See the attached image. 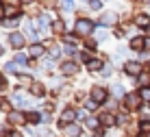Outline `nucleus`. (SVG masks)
Listing matches in <instances>:
<instances>
[{
	"label": "nucleus",
	"mask_w": 150,
	"mask_h": 137,
	"mask_svg": "<svg viewBox=\"0 0 150 137\" xmlns=\"http://www.w3.org/2000/svg\"><path fill=\"white\" fill-rule=\"evenodd\" d=\"M91 31H94V22H89V20H79L76 22V33L79 35H89Z\"/></svg>",
	"instance_id": "nucleus-1"
},
{
	"label": "nucleus",
	"mask_w": 150,
	"mask_h": 137,
	"mask_svg": "<svg viewBox=\"0 0 150 137\" xmlns=\"http://www.w3.org/2000/svg\"><path fill=\"white\" fill-rule=\"evenodd\" d=\"M91 98H94V102H105L107 92L102 87H94V89H91Z\"/></svg>",
	"instance_id": "nucleus-2"
},
{
	"label": "nucleus",
	"mask_w": 150,
	"mask_h": 137,
	"mask_svg": "<svg viewBox=\"0 0 150 137\" xmlns=\"http://www.w3.org/2000/svg\"><path fill=\"white\" fill-rule=\"evenodd\" d=\"M139 70H142V65H139V63H126V74L137 76V74H139Z\"/></svg>",
	"instance_id": "nucleus-3"
},
{
	"label": "nucleus",
	"mask_w": 150,
	"mask_h": 137,
	"mask_svg": "<svg viewBox=\"0 0 150 137\" xmlns=\"http://www.w3.org/2000/svg\"><path fill=\"white\" fill-rule=\"evenodd\" d=\"M61 70H63V74H74L79 67H76L74 63H63V65H61Z\"/></svg>",
	"instance_id": "nucleus-4"
},
{
	"label": "nucleus",
	"mask_w": 150,
	"mask_h": 137,
	"mask_svg": "<svg viewBox=\"0 0 150 137\" xmlns=\"http://www.w3.org/2000/svg\"><path fill=\"white\" fill-rule=\"evenodd\" d=\"M65 133H68L70 137H79L81 135V128H79V126H74V124H70L68 128H65Z\"/></svg>",
	"instance_id": "nucleus-5"
},
{
	"label": "nucleus",
	"mask_w": 150,
	"mask_h": 137,
	"mask_svg": "<svg viewBox=\"0 0 150 137\" xmlns=\"http://www.w3.org/2000/svg\"><path fill=\"white\" fill-rule=\"evenodd\" d=\"M20 70H26V67H22V63H7V72H20Z\"/></svg>",
	"instance_id": "nucleus-6"
},
{
	"label": "nucleus",
	"mask_w": 150,
	"mask_h": 137,
	"mask_svg": "<svg viewBox=\"0 0 150 137\" xmlns=\"http://www.w3.org/2000/svg\"><path fill=\"white\" fill-rule=\"evenodd\" d=\"M100 22L105 24V26H109V24H113V22H115V15H113V13H105Z\"/></svg>",
	"instance_id": "nucleus-7"
},
{
	"label": "nucleus",
	"mask_w": 150,
	"mask_h": 137,
	"mask_svg": "<svg viewBox=\"0 0 150 137\" xmlns=\"http://www.w3.org/2000/svg\"><path fill=\"white\" fill-rule=\"evenodd\" d=\"M11 44L15 46V48H20V46L24 44V37H22V35H18V33H15V35H11Z\"/></svg>",
	"instance_id": "nucleus-8"
},
{
	"label": "nucleus",
	"mask_w": 150,
	"mask_h": 137,
	"mask_svg": "<svg viewBox=\"0 0 150 137\" xmlns=\"http://www.w3.org/2000/svg\"><path fill=\"white\" fill-rule=\"evenodd\" d=\"M74 118H76V113L72 111V109H68V111H63V115H61V120H63V122H72Z\"/></svg>",
	"instance_id": "nucleus-9"
},
{
	"label": "nucleus",
	"mask_w": 150,
	"mask_h": 137,
	"mask_svg": "<svg viewBox=\"0 0 150 137\" xmlns=\"http://www.w3.org/2000/svg\"><path fill=\"white\" fill-rule=\"evenodd\" d=\"M41 52H44V48H41V46H39V44H35V46H33V48H30V55H33V57H39V55H41Z\"/></svg>",
	"instance_id": "nucleus-10"
},
{
	"label": "nucleus",
	"mask_w": 150,
	"mask_h": 137,
	"mask_svg": "<svg viewBox=\"0 0 150 137\" xmlns=\"http://www.w3.org/2000/svg\"><path fill=\"white\" fill-rule=\"evenodd\" d=\"M9 120H11L13 124H20V122H22V113H11V115H9Z\"/></svg>",
	"instance_id": "nucleus-11"
},
{
	"label": "nucleus",
	"mask_w": 150,
	"mask_h": 137,
	"mask_svg": "<svg viewBox=\"0 0 150 137\" xmlns=\"http://www.w3.org/2000/svg\"><path fill=\"white\" fill-rule=\"evenodd\" d=\"M30 92H33L35 96H41V94H44V89H41V85H37V83H35V85L30 87Z\"/></svg>",
	"instance_id": "nucleus-12"
},
{
	"label": "nucleus",
	"mask_w": 150,
	"mask_h": 137,
	"mask_svg": "<svg viewBox=\"0 0 150 137\" xmlns=\"http://www.w3.org/2000/svg\"><path fill=\"white\" fill-rule=\"evenodd\" d=\"M11 100H13L15 104H18V107H24V98H22V96H18V94H15V96H11Z\"/></svg>",
	"instance_id": "nucleus-13"
},
{
	"label": "nucleus",
	"mask_w": 150,
	"mask_h": 137,
	"mask_svg": "<svg viewBox=\"0 0 150 137\" xmlns=\"http://www.w3.org/2000/svg\"><path fill=\"white\" fill-rule=\"evenodd\" d=\"M139 96H142L144 100H150V87H144L142 92H139Z\"/></svg>",
	"instance_id": "nucleus-14"
},
{
	"label": "nucleus",
	"mask_w": 150,
	"mask_h": 137,
	"mask_svg": "<svg viewBox=\"0 0 150 137\" xmlns=\"http://www.w3.org/2000/svg\"><path fill=\"white\" fill-rule=\"evenodd\" d=\"M135 102H137V98H131V96L126 98V107H128V109H135V107H137Z\"/></svg>",
	"instance_id": "nucleus-15"
},
{
	"label": "nucleus",
	"mask_w": 150,
	"mask_h": 137,
	"mask_svg": "<svg viewBox=\"0 0 150 137\" xmlns=\"http://www.w3.org/2000/svg\"><path fill=\"white\" fill-rule=\"evenodd\" d=\"M63 9L65 11H72V9H74V2H72V0H63Z\"/></svg>",
	"instance_id": "nucleus-16"
},
{
	"label": "nucleus",
	"mask_w": 150,
	"mask_h": 137,
	"mask_svg": "<svg viewBox=\"0 0 150 137\" xmlns=\"http://www.w3.org/2000/svg\"><path fill=\"white\" fill-rule=\"evenodd\" d=\"M100 67H102L100 61H89V70H100Z\"/></svg>",
	"instance_id": "nucleus-17"
},
{
	"label": "nucleus",
	"mask_w": 150,
	"mask_h": 137,
	"mask_svg": "<svg viewBox=\"0 0 150 137\" xmlns=\"http://www.w3.org/2000/svg\"><path fill=\"white\" fill-rule=\"evenodd\" d=\"M137 24H139V26H148V18H146V15H139V18H137Z\"/></svg>",
	"instance_id": "nucleus-18"
},
{
	"label": "nucleus",
	"mask_w": 150,
	"mask_h": 137,
	"mask_svg": "<svg viewBox=\"0 0 150 137\" xmlns=\"http://www.w3.org/2000/svg\"><path fill=\"white\" fill-rule=\"evenodd\" d=\"M52 28L57 31V33H63V22H54V26Z\"/></svg>",
	"instance_id": "nucleus-19"
},
{
	"label": "nucleus",
	"mask_w": 150,
	"mask_h": 137,
	"mask_svg": "<svg viewBox=\"0 0 150 137\" xmlns=\"http://www.w3.org/2000/svg\"><path fill=\"white\" fill-rule=\"evenodd\" d=\"M87 126H89V128H96V126H98V120L89 118V120H87Z\"/></svg>",
	"instance_id": "nucleus-20"
},
{
	"label": "nucleus",
	"mask_w": 150,
	"mask_h": 137,
	"mask_svg": "<svg viewBox=\"0 0 150 137\" xmlns=\"http://www.w3.org/2000/svg\"><path fill=\"white\" fill-rule=\"evenodd\" d=\"M4 24H7V26H11V28H15V26H18V20H7Z\"/></svg>",
	"instance_id": "nucleus-21"
},
{
	"label": "nucleus",
	"mask_w": 150,
	"mask_h": 137,
	"mask_svg": "<svg viewBox=\"0 0 150 137\" xmlns=\"http://www.w3.org/2000/svg\"><path fill=\"white\" fill-rule=\"evenodd\" d=\"M89 4H91V9H100V0H91Z\"/></svg>",
	"instance_id": "nucleus-22"
},
{
	"label": "nucleus",
	"mask_w": 150,
	"mask_h": 137,
	"mask_svg": "<svg viewBox=\"0 0 150 137\" xmlns=\"http://www.w3.org/2000/svg\"><path fill=\"white\" fill-rule=\"evenodd\" d=\"M102 122H105V124H113V118H111V115H105V118H102Z\"/></svg>",
	"instance_id": "nucleus-23"
},
{
	"label": "nucleus",
	"mask_w": 150,
	"mask_h": 137,
	"mask_svg": "<svg viewBox=\"0 0 150 137\" xmlns=\"http://www.w3.org/2000/svg\"><path fill=\"white\" fill-rule=\"evenodd\" d=\"M142 44H144L142 39H135V41H133V48H142Z\"/></svg>",
	"instance_id": "nucleus-24"
},
{
	"label": "nucleus",
	"mask_w": 150,
	"mask_h": 137,
	"mask_svg": "<svg viewBox=\"0 0 150 137\" xmlns=\"http://www.w3.org/2000/svg\"><path fill=\"white\" fill-rule=\"evenodd\" d=\"M28 120H30V122H37L39 115H37V113H30V115H28Z\"/></svg>",
	"instance_id": "nucleus-25"
},
{
	"label": "nucleus",
	"mask_w": 150,
	"mask_h": 137,
	"mask_svg": "<svg viewBox=\"0 0 150 137\" xmlns=\"http://www.w3.org/2000/svg\"><path fill=\"white\" fill-rule=\"evenodd\" d=\"M15 61H18V63H24V61H26V57H24V55H18V57H15Z\"/></svg>",
	"instance_id": "nucleus-26"
},
{
	"label": "nucleus",
	"mask_w": 150,
	"mask_h": 137,
	"mask_svg": "<svg viewBox=\"0 0 150 137\" xmlns=\"http://www.w3.org/2000/svg\"><path fill=\"white\" fill-rule=\"evenodd\" d=\"M142 128H144V131H150V122H144V124H142Z\"/></svg>",
	"instance_id": "nucleus-27"
},
{
	"label": "nucleus",
	"mask_w": 150,
	"mask_h": 137,
	"mask_svg": "<svg viewBox=\"0 0 150 137\" xmlns=\"http://www.w3.org/2000/svg\"><path fill=\"white\" fill-rule=\"evenodd\" d=\"M146 48H150V39H146Z\"/></svg>",
	"instance_id": "nucleus-28"
},
{
	"label": "nucleus",
	"mask_w": 150,
	"mask_h": 137,
	"mask_svg": "<svg viewBox=\"0 0 150 137\" xmlns=\"http://www.w3.org/2000/svg\"><path fill=\"white\" fill-rule=\"evenodd\" d=\"M148 2H150V0H148Z\"/></svg>",
	"instance_id": "nucleus-29"
}]
</instances>
